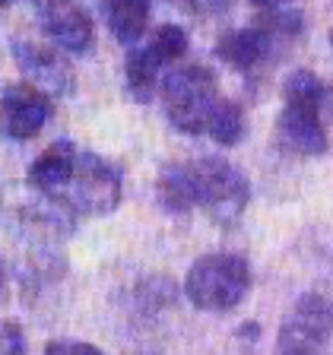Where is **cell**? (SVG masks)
Listing matches in <instances>:
<instances>
[{
  "mask_svg": "<svg viewBox=\"0 0 333 355\" xmlns=\"http://www.w3.org/2000/svg\"><path fill=\"white\" fill-rule=\"evenodd\" d=\"M282 98H286V105H282L280 121H276V133H280L282 146L298 155L327 153V130L321 121L324 83L311 70H296L286 80Z\"/></svg>",
  "mask_w": 333,
  "mask_h": 355,
  "instance_id": "1",
  "label": "cell"
},
{
  "mask_svg": "<svg viewBox=\"0 0 333 355\" xmlns=\"http://www.w3.org/2000/svg\"><path fill=\"white\" fill-rule=\"evenodd\" d=\"M251 288V263L241 254H207L187 270L185 295L194 308L225 314L238 308Z\"/></svg>",
  "mask_w": 333,
  "mask_h": 355,
  "instance_id": "2",
  "label": "cell"
},
{
  "mask_svg": "<svg viewBox=\"0 0 333 355\" xmlns=\"http://www.w3.org/2000/svg\"><path fill=\"white\" fill-rule=\"evenodd\" d=\"M219 83L213 70L200 64L175 67L162 80V102L171 127L181 133H207V121L219 105Z\"/></svg>",
  "mask_w": 333,
  "mask_h": 355,
  "instance_id": "3",
  "label": "cell"
},
{
  "mask_svg": "<svg viewBox=\"0 0 333 355\" xmlns=\"http://www.w3.org/2000/svg\"><path fill=\"white\" fill-rule=\"evenodd\" d=\"M121 178L105 159H99L96 153L76 149L74 171L67 178V184L58 191L54 203L70 213L80 216H108L118 209L121 203Z\"/></svg>",
  "mask_w": 333,
  "mask_h": 355,
  "instance_id": "4",
  "label": "cell"
},
{
  "mask_svg": "<svg viewBox=\"0 0 333 355\" xmlns=\"http://www.w3.org/2000/svg\"><path fill=\"white\" fill-rule=\"evenodd\" d=\"M194 171H197V207L207 209V216L222 229L241 219L251 200V187L241 171L225 159H200L194 162Z\"/></svg>",
  "mask_w": 333,
  "mask_h": 355,
  "instance_id": "5",
  "label": "cell"
},
{
  "mask_svg": "<svg viewBox=\"0 0 333 355\" xmlns=\"http://www.w3.org/2000/svg\"><path fill=\"white\" fill-rule=\"evenodd\" d=\"M333 336V308L324 295L305 292L280 324L276 355H324Z\"/></svg>",
  "mask_w": 333,
  "mask_h": 355,
  "instance_id": "6",
  "label": "cell"
},
{
  "mask_svg": "<svg viewBox=\"0 0 333 355\" xmlns=\"http://www.w3.org/2000/svg\"><path fill=\"white\" fill-rule=\"evenodd\" d=\"M44 35L64 51H86L92 44V19L76 0H32Z\"/></svg>",
  "mask_w": 333,
  "mask_h": 355,
  "instance_id": "7",
  "label": "cell"
},
{
  "mask_svg": "<svg viewBox=\"0 0 333 355\" xmlns=\"http://www.w3.org/2000/svg\"><path fill=\"white\" fill-rule=\"evenodd\" d=\"M51 118V102L29 83H16L0 96V130L13 140H32Z\"/></svg>",
  "mask_w": 333,
  "mask_h": 355,
  "instance_id": "8",
  "label": "cell"
},
{
  "mask_svg": "<svg viewBox=\"0 0 333 355\" xmlns=\"http://www.w3.org/2000/svg\"><path fill=\"white\" fill-rule=\"evenodd\" d=\"M13 60L22 70L26 83L35 86L44 96H67L74 92V73L67 60L58 51L44 48V44H32V42H16L13 44Z\"/></svg>",
  "mask_w": 333,
  "mask_h": 355,
  "instance_id": "9",
  "label": "cell"
},
{
  "mask_svg": "<svg viewBox=\"0 0 333 355\" xmlns=\"http://www.w3.org/2000/svg\"><path fill=\"white\" fill-rule=\"evenodd\" d=\"M74 159H76L74 143H54V146H48L29 165V184L35 191H42L48 200H54L60 187L67 184L70 171H74Z\"/></svg>",
  "mask_w": 333,
  "mask_h": 355,
  "instance_id": "10",
  "label": "cell"
},
{
  "mask_svg": "<svg viewBox=\"0 0 333 355\" xmlns=\"http://www.w3.org/2000/svg\"><path fill=\"white\" fill-rule=\"evenodd\" d=\"M159 203L165 213H187L197 207V171L194 162H175L159 171Z\"/></svg>",
  "mask_w": 333,
  "mask_h": 355,
  "instance_id": "11",
  "label": "cell"
},
{
  "mask_svg": "<svg viewBox=\"0 0 333 355\" xmlns=\"http://www.w3.org/2000/svg\"><path fill=\"white\" fill-rule=\"evenodd\" d=\"M105 13H108L111 35L121 44H133L149 26L153 0H105Z\"/></svg>",
  "mask_w": 333,
  "mask_h": 355,
  "instance_id": "12",
  "label": "cell"
},
{
  "mask_svg": "<svg viewBox=\"0 0 333 355\" xmlns=\"http://www.w3.org/2000/svg\"><path fill=\"white\" fill-rule=\"evenodd\" d=\"M165 67V60L155 54L153 44H143V48H133L127 54V64H124V80H127V92H130L137 102H149L155 89V76L159 70Z\"/></svg>",
  "mask_w": 333,
  "mask_h": 355,
  "instance_id": "13",
  "label": "cell"
},
{
  "mask_svg": "<svg viewBox=\"0 0 333 355\" xmlns=\"http://www.w3.org/2000/svg\"><path fill=\"white\" fill-rule=\"evenodd\" d=\"M207 133L216 146H235L244 133L241 108H238L235 102H229V98H219V105L213 108V114H210V121H207Z\"/></svg>",
  "mask_w": 333,
  "mask_h": 355,
  "instance_id": "14",
  "label": "cell"
},
{
  "mask_svg": "<svg viewBox=\"0 0 333 355\" xmlns=\"http://www.w3.org/2000/svg\"><path fill=\"white\" fill-rule=\"evenodd\" d=\"M149 44H153L155 54H159L165 64H175V60L187 51V35H185V29H181V26L165 22V26H159V29L153 32Z\"/></svg>",
  "mask_w": 333,
  "mask_h": 355,
  "instance_id": "15",
  "label": "cell"
},
{
  "mask_svg": "<svg viewBox=\"0 0 333 355\" xmlns=\"http://www.w3.org/2000/svg\"><path fill=\"white\" fill-rule=\"evenodd\" d=\"M0 355H26V336L16 320H7L0 327Z\"/></svg>",
  "mask_w": 333,
  "mask_h": 355,
  "instance_id": "16",
  "label": "cell"
},
{
  "mask_svg": "<svg viewBox=\"0 0 333 355\" xmlns=\"http://www.w3.org/2000/svg\"><path fill=\"white\" fill-rule=\"evenodd\" d=\"M44 355H102V349L80 340H51L44 346Z\"/></svg>",
  "mask_w": 333,
  "mask_h": 355,
  "instance_id": "17",
  "label": "cell"
},
{
  "mask_svg": "<svg viewBox=\"0 0 333 355\" xmlns=\"http://www.w3.org/2000/svg\"><path fill=\"white\" fill-rule=\"evenodd\" d=\"M178 7H185L194 16H216L232 7V0H178Z\"/></svg>",
  "mask_w": 333,
  "mask_h": 355,
  "instance_id": "18",
  "label": "cell"
},
{
  "mask_svg": "<svg viewBox=\"0 0 333 355\" xmlns=\"http://www.w3.org/2000/svg\"><path fill=\"white\" fill-rule=\"evenodd\" d=\"M257 10H286L292 0H251Z\"/></svg>",
  "mask_w": 333,
  "mask_h": 355,
  "instance_id": "19",
  "label": "cell"
},
{
  "mask_svg": "<svg viewBox=\"0 0 333 355\" xmlns=\"http://www.w3.org/2000/svg\"><path fill=\"white\" fill-rule=\"evenodd\" d=\"M0 295H3V270H0Z\"/></svg>",
  "mask_w": 333,
  "mask_h": 355,
  "instance_id": "20",
  "label": "cell"
},
{
  "mask_svg": "<svg viewBox=\"0 0 333 355\" xmlns=\"http://www.w3.org/2000/svg\"><path fill=\"white\" fill-rule=\"evenodd\" d=\"M7 3H10V0H0V7H7Z\"/></svg>",
  "mask_w": 333,
  "mask_h": 355,
  "instance_id": "21",
  "label": "cell"
},
{
  "mask_svg": "<svg viewBox=\"0 0 333 355\" xmlns=\"http://www.w3.org/2000/svg\"><path fill=\"white\" fill-rule=\"evenodd\" d=\"M330 44H333V32H330Z\"/></svg>",
  "mask_w": 333,
  "mask_h": 355,
  "instance_id": "22",
  "label": "cell"
}]
</instances>
